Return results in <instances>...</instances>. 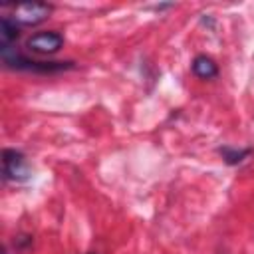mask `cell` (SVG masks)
<instances>
[{
    "label": "cell",
    "mask_w": 254,
    "mask_h": 254,
    "mask_svg": "<svg viewBox=\"0 0 254 254\" xmlns=\"http://www.w3.org/2000/svg\"><path fill=\"white\" fill-rule=\"evenodd\" d=\"M0 56L6 67L12 69H22V71H36V73H56V71H65L71 69V62H40V60H30L22 56L14 46H2L0 44Z\"/></svg>",
    "instance_id": "cell-1"
},
{
    "label": "cell",
    "mask_w": 254,
    "mask_h": 254,
    "mask_svg": "<svg viewBox=\"0 0 254 254\" xmlns=\"http://www.w3.org/2000/svg\"><path fill=\"white\" fill-rule=\"evenodd\" d=\"M2 175H4V181H14V183H22L30 179L32 171L22 151L18 149L2 151Z\"/></svg>",
    "instance_id": "cell-2"
},
{
    "label": "cell",
    "mask_w": 254,
    "mask_h": 254,
    "mask_svg": "<svg viewBox=\"0 0 254 254\" xmlns=\"http://www.w3.org/2000/svg\"><path fill=\"white\" fill-rule=\"evenodd\" d=\"M52 12V6L46 2H26V4H18L14 8L12 20L16 24L22 26H36L40 22H44Z\"/></svg>",
    "instance_id": "cell-3"
},
{
    "label": "cell",
    "mask_w": 254,
    "mask_h": 254,
    "mask_svg": "<svg viewBox=\"0 0 254 254\" xmlns=\"http://www.w3.org/2000/svg\"><path fill=\"white\" fill-rule=\"evenodd\" d=\"M26 46L28 50L36 54L50 56V54H56L64 46V36L60 32H38L26 42Z\"/></svg>",
    "instance_id": "cell-4"
},
{
    "label": "cell",
    "mask_w": 254,
    "mask_h": 254,
    "mask_svg": "<svg viewBox=\"0 0 254 254\" xmlns=\"http://www.w3.org/2000/svg\"><path fill=\"white\" fill-rule=\"evenodd\" d=\"M190 67H192V73L196 77H200V79H212V77L218 75V65L208 56H196L192 60V65Z\"/></svg>",
    "instance_id": "cell-5"
},
{
    "label": "cell",
    "mask_w": 254,
    "mask_h": 254,
    "mask_svg": "<svg viewBox=\"0 0 254 254\" xmlns=\"http://www.w3.org/2000/svg\"><path fill=\"white\" fill-rule=\"evenodd\" d=\"M18 40V26L12 18H2L0 20V44L2 46H14Z\"/></svg>",
    "instance_id": "cell-6"
},
{
    "label": "cell",
    "mask_w": 254,
    "mask_h": 254,
    "mask_svg": "<svg viewBox=\"0 0 254 254\" xmlns=\"http://www.w3.org/2000/svg\"><path fill=\"white\" fill-rule=\"evenodd\" d=\"M218 153H220V157L224 159L226 165H240L252 153V149H236V147H228L226 145V147H220Z\"/></svg>",
    "instance_id": "cell-7"
},
{
    "label": "cell",
    "mask_w": 254,
    "mask_h": 254,
    "mask_svg": "<svg viewBox=\"0 0 254 254\" xmlns=\"http://www.w3.org/2000/svg\"><path fill=\"white\" fill-rule=\"evenodd\" d=\"M4 254H8V252H4Z\"/></svg>",
    "instance_id": "cell-8"
}]
</instances>
